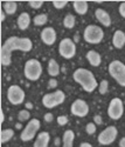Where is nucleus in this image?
<instances>
[{
	"label": "nucleus",
	"instance_id": "1",
	"mask_svg": "<svg viewBox=\"0 0 125 147\" xmlns=\"http://www.w3.org/2000/svg\"><path fill=\"white\" fill-rule=\"evenodd\" d=\"M33 48V42L29 38H19V36H9L4 42L0 51V61L3 66H9L12 63V53L14 51L29 52Z\"/></svg>",
	"mask_w": 125,
	"mask_h": 147
},
{
	"label": "nucleus",
	"instance_id": "2",
	"mask_svg": "<svg viewBox=\"0 0 125 147\" xmlns=\"http://www.w3.org/2000/svg\"><path fill=\"white\" fill-rule=\"evenodd\" d=\"M72 78L77 84L81 85V87L85 92H88V93L94 92L98 87V84H97V80H96L95 76L92 74V72L89 71V69L77 68L76 71L74 72Z\"/></svg>",
	"mask_w": 125,
	"mask_h": 147
},
{
	"label": "nucleus",
	"instance_id": "3",
	"mask_svg": "<svg viewBox=\"0 0 125 147\" xmlns=\"http://www.w3.org/2000/svg\"><path fill=\"white\" fill-rule=\"evenodd\" d=\"M23 74L28 80L36 81L42 74V65L37 59H29L26 61L23 68Z\"/></svg>",
	"mask_w": 125,
	"mask_h": 147
},
{
	"label": "nucleus",
	"instance_id": "4",
	"mask_svg": "<svg viewBox=\"0 0 125 147\" xmlns=\"http://www.w3.org/2000/svg\"><path fill=\"white\" fill-rule=\"evenodd\" d=\"M109 74L114 78L122 87H125V65L119 60H114L109 64Z\"/></svg>",
	"mask_w": 125,
	"mask_h": 147
},
{
	"label": "nucleus",
	"instance_id": "5",
	"mask_svg": "<svg viewBox=\"0 0 125 147\" xmlns=\"http://www.w3.org/2000/svg\"><path fill=\"white\" fill-rule=\"evenodd\" d=\"M83 36H84V40L88 42V44L96 45V44H99V42L103 40L104 32H103V30L99 27V26L89 25V26L85 27Z\"/></svg>",
	"mask_w": 125,
	"mask_h": 147
},
{
	"label": "nucleus",
	"instance_id": "6",
	"mask_svg": "<svg viewBox=\"0 0 125 147\" xmlns=\"http://www.w3.org/2000/svg\"><path fill=\"white\" fill-rule=\"evenodd\" d=\"M66 99V95L63 93V91H55L53 93H47L43 95L42 98V105L46 108H54L61 104H63Z\"/></svg>",
	"mask_w": 125,
	"mask_h": 147
},
{
	"label": "nucleus",
	"instance_id": "7",
	"mask_svg": "<svg viewBox=\"0 0 125 147\" xmlns=\"http://www.w3.org/2000/svg\"><path fill=\"white\" fill-rule=\"evenodd\" d=\"M40 126H41V124L37 119H31L28 121V124L26 125V127H25L23 131L21 132L20 139L22 141H31L36 136L37 131L40 129Z\"/></svg>",
	"mask_w": 125,
	"mask_h": 147
},
{
	"label": "nucleus",
	"instance_id": "8",
	"mask_svg": "<svg viewBox=\"0 0 125 147\" xmlns=\"http://www.w3.org/2000/svg\"><path fill=\"white\" fill-rule=\"evenodd\" d=\"M59 52L62 58L71 59L76 54V45H75V42L71 39L64 38L61 40V42L59 45Z\"/></svg>",
	"mask_w": 125,
	"mask_h": 147
},
{
	"label": "nucleus",
	"instance_id": "9",
	"mask_svg": "<svg viewBox=\"0 0 125 147\" xmlns=\"http://www.w3.org/2000/svg\"><path fill=\"white\" fill-rule=\"evenodd\" d=\"M124 113V105L119 98H114L108 107V115L112 120H118Z\"/></svg>",
	"mask_w": 125,
	"mask_h": 147
},
{
	"label": "nucleus",
	"instance_id": "10",
	"mask_svg": "<svg viewBox=\"0 0 125 147\" xmlns=\"http://www.w3.org/2000/svg\"><path fill=\"white\" fill-rule=\"evenodd\" d=\"M7 99L12 105H20L25 100V92L18 85H12L7 90Z\"/></svg>",
	"mask_w": 125,
	"mask_h": 147
},
{
	"label": "nucleus",
	"instance_id": "11",
	"mask_svg": "<svg viewBox=\"0 0 125 147\" xmlns=\"http://www.w3.org/2000/svg\"><path fill=\"white\" fill-rule=\"evenodd\" d=\"M117 134H118V131H117V128L115 126H109L104 131H102L101 133H99L97 140H98V142L101 145L108 146V145L112 144L116 140Z\"/></svg>",
	"mask_w": 125,
	"mask_h": 147
},
{
	"label": "nucleus",
	"instance_id": "12",
	"mask_svg": "<svg viewBox=\"0 0 125 147\" xmlns=\"http://www.w3.org/2000/svg\"><path fill=\"white\" fill-rule=\"evenodd\" d=\"M70 112L72 115L78 117V118H84L85 115H88L89 113V106L84 100L82 99H76L70 107Z\"/></svg>",
	"mask_w": 125,
	"mask_h": 147
},
{
	"label": "nucleus",
	"instance_id": "13",
	"mask_svg": "<svg viewBox=\"0 0 125 147\" xmlns=\"http://www.w3.org/2000/svg\"><path fill=\"white\" fill-rule=\"evenodd\" d=\"M41 40L43 44L51 46L56 41V32L53 27H46L41 32Z\"/></svg>",
	"mask_w": 125,
	"mask_h": 147
},
{
	"label": "nucleus",
	"instance_id": "14",
	"mask_svg": "<svg viewBox=\"0 0 125 147\" xmlns=\"http://www.w3.org/2000/svg\"><path fill=\"white\" fill-rule=\"evenodd\" d=\"M95 17L103 26L109 27L111 25V18H110V16H109V13L106 11H104L102 8H97L96 12H95Z\"/></svg>",
	"mask_w": 125,
	"mask_h": 147
},
{
	"label": "nucleus",
	"instance_id": "15",
	"mask_svg": "<svg viewBox=\"0 0 125 147\" xmlns=\"http://www.w3.org/2000/svg\"><path fill=\"white\" fill-rule=\"evenodd\" d=\"M49 141H51V136L48 132H41L37 134V138L34 141L33 147H48Z\"/></svg>",
	"mask_w": 125,
	"mask_h": 147
},
{
	"label": "nucleus",
	"instance_id": "16",
	"mask_svg": "<svg viewBox=\"0 0 125 147\" xmlns=\"http://www.w3.org/2000/svg\"><path fill=\"white\" fill-rule=\"evenodd\" d=\"M112 45H114V47L118 48V50L125 46V33L123 31L117 30L115 32L114 36H112Z\"/></svg>",
	"mask_w": 125,
	"mask_h": 147
},
{
	"label": "nucleus",
	"instance_id": "17",
	"mask_svg": "<svg viewBox=\"0 0 125 147\" xmlns=\"http://www.w3.org/2000/svg\"><path fill=\"white\" fill-rule=\"evenodd\" d=\"M86 59H88L89 64L94 67H97L101 65L102 63V59H101V55H99V53H97L96 51H89L88 53H86Z\"/></svg>",
	"mask_w": 125,
	"mask_h": 147
},
{
	"label": "nucleus",
	"instance_id": "18",
	"mask_svg": "<svg viewBox=\"0 0 125 147\" xmlns=\"http://www.w3.org/2000/svg\"><path fill=\"white\" fill-rule=\"evenodd\" d=\"M18 26L20 30L25 31V30H27L28 26H29V24H31V17L28 13H26V12H23V13H21L18 18Z\"/></svg>",
	"mask_w": 125,
	"mask_h": 147
},
{
	"label": "nucleus",
	"instance_id": "19",
	"mask_svg": "<svg viewBox=\"0 0 125 147\" xmlns=\"http://www.w3.org/2000/svg\"><path fill=\"white\" fill-rule=\"evenodd\" d=\"M72 6H74L75 12H76L77 14H80V16L85 14L86 12H88V8H89L88 3H86V1H75L72 4Z\"/></svg>",
	"mask_w": 125,
	"mask_h": 147
},
{
	"label": "nucleus",
	"instance_id": "20",
	"mask_svg": "<svg viewBox=\"0 0 125 147\" xmlns=\"http://www.w3.org/2000/svg\"><path fill=\"white\" fill-rule=\"evenodd\" d=\"M48 74L53 78L57 77L60 74V66L56 63V60H54V59H51L48 63Z\"/></svg>",
	"mask_w": 125,
	"mask_h": 147
},
{
	"label": "nucleus",
	"instance_id": "21",
	"mask_svg": "<svg viewBox=\"0 0 125 147\" xmlns=\"http://www.w3.org/2000/svg\"><path fill=\"white\" fill-rule=\"evenodd\" d=\"M17 8H18V5L15 1H6L3 4V9L6 14H14L15 12H17Z\"/></svg>",
	"mask_w": 125,
	"mask_h": 147
},
{
	"label": "nucleus",
	"instance_id": "22",
	"mask_svg": "<svg viewBox=\"0 0 125 147\" xmlns=\"http://www.w3.org/2000/svg\"><path fill=\"white\" fill-rule=\"evenodd\" d=\"M74 139H75V134L71 129H68L63 133V138H62V141H63V146H72L74 144Z\"/></svg>",
	"mask_w": 125,
	"mask_h": 147
},
{
	"label": "nucleus",
	"instance_id": "23",
	"mask_svg": "<svg viewBox=\"0 0 125 147\" xmlns=\"http://www.w3.org/2000/svg\"><path fill=\"white\" fill-rule=\"evenodd\" d=\"M14 136V131L11 129V128H7V129H3L1 131V134H0V139H1V142L5 144L7 141H9Z\"/></svg>",
	"mask_w": 125,
	"mask_h": 147
},
{
	"label": "nucleus",
	"instance_id": "24",
	"mask_svg": "<svg viewBox=\"0 0 125 147\" xmlns=\"http://www.w3.org/2000/svg\"><path fill=\"white\" fill-rule=\"evenodd\" d=\"M75 24H76V20H75V17L72 14H68V16L64 17V19H63V26L66 28H69V30L74 28Z\"/></svg>",
	"mask_w": 125,
	"mask_h": 147
},
{
	"label": "nucleus",
	"instance_id": "25",
	"mask_svg": "<svg viewBox=\"0 0 125 147\" xmlns=\"http://www.w3.org/2000/svg\"><path fill=\"white\" fill-rule=\"evenodd\" d=\"M33 21H34L35 26H42L48 21V17H47V14H37L34 17Z\"/></svg>",
	"mask_w": 125,
	"mask_h": 147
},
{
	"label": "nucleus",
	"instance_id": "26",
	"mask_svg": "<svg viewBox=\"0 0 125 147\" xmlns=\"http://www.w3.org/2000/svg\"><path fill=\"white\" fill-rule=\"evenodd\" d=\"M108 87H109V82L108 80H102L101 84L98 85V91L101 94H105L108 92Z\"/></svg>",
	"mask_w": 125,
	"mask_h": 147
},
{
	"label": "nucleus",
	"instance_id": "27",
	"mask_svg": "<svg viewBox=\"0 0 125 147\" xmlns=\"http://www.w3.org/2000/svg\"><path fill=\"white\" fill-rule=\"evenodd\" d=\"M29 117H31V113L27 111V109H22V111H20L18 114V119L20 121H26L29 119Z\"/></svg>",
	"mask_w": 125,
	"mask_h": 147
},
{
	"label": "nucleus",
	"instance_id": "28",
	"mask_svg": "<svg viewBox=\"0 0 125 147\" xmlns=\"http://www.w3.org/2000/svg\"><path fill=\"white\" fill-rule=\"evenodd\" d=\"M85 132L89 134V136H91V134H94L96 132V124L95 122H89V124H86L85 126Z\"/></svg>",
	"mask_w": 125,
	"mask_h": 147
},
{
	"label": "nucleus",
	"instance_id": "29",
	"mask_svg": "<svg viewBox=\"0 0 125 147\" xmlns=\"http://www.w3.org/2000/svg\"><path fill=\"white\" fill-rule=\"evenodd\" d=\"M68 4V1L66 0V1H54L53 3V6L56 8V9H62L63 7H66Z\"/></svg>",
	"mask_w": 125,
	"mask_h": 147
},
{
	"label": "nucleus",
	"instance_id": "30",
	"mask_svg": "<svg viewBox=\"0 0 125 147\" xmlns=\"http://www.w3.org/2000/svg\"><path fill=\"white\" fill-rule=\"evenodd\" d=\"M57 124L60 125V126H64L67 122H68V118L66 117V115H60V117H57Z\"/></svg>",
	"mask_w": 125,
	"mask_h": 147
},
{
	"label": "nucleus",
	"instance_id": "31",
	"mask_svg": "<svg viewBox=\"0 0 125 147\" xmlns=\"http://www.w3.org/2000/svg\"><path fill=\"white\" fill-rule=\"evenodd\" d=\"M42 5H43L42 1H31V3H29V6H31L32 8H34V9H39V8H41Z\"/></svg>",
	"mask_w": 125,
	"mask_h": 147
},
{
	"label": "nucleus",
	"instance_id": "32",
	"mask_svg": "<svg viewBox=\"0 0 125 147\" xmlns=\"http://www.w3.org/2000/svg\"><path fill=\"white\" fill-rule=\"evenodd\" d=\"M48 85H49V88H55L57 86V80L55 78H52L51 80H49Z\"/></svg>",
	"mask_w": 125,
	"mask_h": 147
},
{
	"label": "nucleus",
	"instance_id": "33",
	"mask_svg": "<svg viewBox=\"0 0 125 147\" xmlns=\"http://www.w3.org/2000/svg\"><path fill=\"white\" fill-rule=\"evenodd\" d=\"M54 120V115L52 113H46L45 114V121L46 122H52Z\"/></svg>",
	"mask_w": 125,
	"mask_h": 147
},
{
	"label": "nucleus",
	"instance_id": "34",
	"mask_svg": "<svg viewBox=\"0 0 125 147\" xmlns=\"http://www.w3.org/2000/svg\"><path fill=\"white\" fill-rule=\"evenodd\" d=\"M119 14L125 19V3H122L119 6Z\"/></svg>",
	"mask_w": 125,
	"mask_h": 147
},
{
	"label": "nucleus",
	"instance_id": "35",
	"mask_svg": "<svg viewBox=\"0 0 125 147\" xmlns=\"http://www.w3.org/2000/svg\"><path fill=\"white\" fill-rule=\"evenodd\" d=\"M94 122H95L96 125H101V124H102V118H101V115H95Z\"/></svg>",
	"mask_w": 125,
	"mask_h": 147
},
{
	"label": "nucleus",
	"instance_id": "36",
	"mask_svg": "<svg viewBox=\"0 0 125 147\" xmlns=\"http://www.w3.org/2000/svg\"><path fill=\"white\" fill-rule=\"evenodd\" d=\"M119 147H125V137L120 139V141H119Z\"/></svg>",
	"mask_w": 125,
	"mask_h": 147
},
{
	"label": "nucleus",
	"instance_id": "37",
	"mask_svg": "<svg viewBox=\"0 0 125 147\" xmlns=\"http://www.w3.org/2000/svg\"><path fill=\"white\" fill-rule=\"evenodd\" d=\"M80 147H92L89 142H82L81 145H80Z\"/></svg>",
	"mask_w": 125,
	"mask_h": 147
},
{
	"label": "nucleus",
	"instance_id": "38",
	"mask_svg": "<svg viewBox=\"0 0 125 147\" xmlns=\"http://www.w3.org/2000/svg\"><path fill=\"white\" fill-rule=\"evenodd\" d=\"M0 18H1V19H0L1 21H4V20H5V13H4V12H1V16H0Z\"/></svg>",
	"mask_w": 125,
	"mask_h": 147
},
{
	"label": "nucleus",
	"instance_id": "39",
	"mask_svg": "<svg viewBox=\"0 0 125 147\" xmlns=\"http://www.w3.org/2000/svg\"><path fill=\"white\" fill-rule=\"evenodd\" d=\"M26 107H27V108H28V109H31V108H32V107H33V105H32V104H31V102H27V104H26Z\"/></svg>",
	"mask_w": 125,
	"mask_h": 147
},
{
	"label": "nucleus",
	"instance_id": "40",
	"mask_svg": "<svg viewBox=\"0 0 125 147\" xmlns=\"http://www.w3.org/2000/svg\"><path fill=\"white\" fill-rule=\"evenodd\" d=\"M59 145H60V139L56 138V139H55V146H59Z\"/></svg>",
	"mask_w": 125,
	"mask_h": 147
},
{
	"label": "nucleus",
	"instance_id": "41",
	"mask_svg": "<svg viewBox=\"0 0 125 147\" xmlns=\"http://www.w3.org/2000/svg\"><path fill=\"white\" fill-rule=\"evenodd\" d=\"M4 119H5V118H4V112H3V111H1V122H3V121H4Z\"/></svg>",
	"mask_w": 125,
	"mask_h": 147
},
{
	"label": "nucleus",
	"instance_id": "42",
	"mask_svg": "<svg viewBox=\"0 0 125 147\" xmlns=\"http://www.w3.org/2000/svg\"><path fill=\"white\" fill-rule=\"evenodd\" d=\"M63 147H72V146H63Z\"/></svg>",
	"mask_w": 125,
	"mask_h": 147
}]
</instances>
